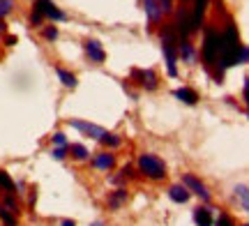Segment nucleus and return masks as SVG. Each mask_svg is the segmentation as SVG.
Segmentation results:
<instances>
[{
	"instance_id": "1",
	"label": "nucleus",
	"mask_w": 249,
	"mask_h": 226,
	"mask_svg": "<svg viewBox=\"0 0 249 226\" xmlns=\"http://www.w3.org/2000/svg\"><path fill=\"white\" fill-rule=\"evenodd\" d=\"M238 51H240L238 30H235L233 23H229V26H226V33L219 35V58H222V67L238 65Z\"/></svg>"
},
{
	"instance_id": "2",
	"label": "nucleus",
	"mask_w": 249,
	"mask_h": 226,
	"mask_svg": "<svg viewBox=\"0 0 249 226\" xmlns=\"http://www.w3.org/2000/svg\"><path fill=\"white\" fill-rule=\"evenodd\" d=\"M136 166H139V171L145 175V178H150V180H161V178H166V164H164V159H160L157 155H141L139 157V162H136Z\"/></svg>"
},
{
	"instance_id": "3",
	"label": "nucleus",
	"mask_w": 249,
	"mask_h": 226,
	"mask_svg": "<svg viewBox=\"0 0 249 226\" xmlns=\"http://www.w3.org/2000/svg\"><path fill=\"white\" fill-rule=\"evenodd\" d=\"M219 58V35L214 28L205 30V39H203V60L208 67H213Z\"/></svg>"
},
{
	"instance_id": "4",
	"label": "nucleus",
	"mask_w": 249,
	"mask_h": 226,
	"mask_svg": "<svg viewBox=\"0 0 249 226\" xmlns=\"http://www.w3.org/2000/svg\"><path fill=\"white\" fill-rule=\"evenodd\" d=\"M33 7H35V12H39L42 17L53 18V21H65V18H67L62 9L55 7L53 0H35V2H33Z\"/></svg>"
},
{
	"instance_id": "5",
	"label": "nucleus",
	"mask_w": 249,
	"mask_h": 226,
	"mask_svg": "<svg viewBox=\"0 0 249 226\" xmlns=\"http://www.w3.org/2000/svg\"><path fill=\"white\" fill-rule=\"evenodd\" d=\"M180 185H185L189 194H196V196H201V199H203L205 203L210 201V191L205 190V185H203V182L198 180L196 175H192V173H187V175H182V182H180Z\"/></svg>"
},
{
	"instance_id": "6",
	"label": "nucleus",
	"mask_w": 249,
	"mask_h": 226,
	"mask_svg": "<svg viewBox=\"0 0 249 226\" xmlns=\"http://www.w3.org/2000/svg\"><path fill=\"white\" fill-rule=\"evenodd\" d=\"M173 30L178 33L180 42H187V37L192 35V33H189V12H187V9L180 7L178 12H176V23H173Z\"/></svg>"
},
{
	"instance_id": "7",
	"label": "nucleus",
	"mask_w": 249,
	"mask_h": 226,
	"mask_svg": "<svg viewBox=\"0 0 249 226\" xmlns=\"http://www.w3.org/2000/svg\"><path fill=\"white\" fill-rule=\"evenodd\" d=\"M132 79H139L145 90H157V74L152 70H132Z\"/></svg>"
},
{
	"instance_id": "8",
	"label": "nucleus",
	"mask_w": 249,
	"mask_h": 226,
	"mask_svg": "<svg viewBox=\"0 0 249 226\" xmlns=\"http://www.w3.org/2000/svg\"><path fill=\"white\" fill-rule=\"evenodd\" d=\"M205 9H208V0H194V12L189 14V33H196L201 28Z\"/></svg>"
},
{
	"instance_id": "9",
	"label": "nucleus",
	"mask_w": 249,
	"mask_h": 226,
	"mask_svg": "<svg viewBox=\"0 0 249 226\" xmlns=\"http://www.w3.org/2000/svg\"><path fill=\"white\" fill-rule=\"evenodd\" d=\"M83 49H86V53H88V58L92 63H104L107 60V53H104V49H102V44L97 39H86Z\"/></svg>"
},
{
	"instance_id": "10",
	"label": "nucleus",
	"mask_w": 249,
	"mask_h": 226,
	"mask_svg": "<svg viewBox=\"0 0 249 226\" xmlns=\"http://www.w3.org/2000/svg\"><path fill=\"white\" fill-rule=\"evenodd\" d=\"M70 127L79 129V132H83V134L92 136V139H99V136L104 134V129H102L99 125H92V122H83V120H70Z\"/></svg>"
},
{
	"instance_id": "11",
	"label": "nucleus",
	"mask_w": 249,
	"mask_h": 226,
	"mask_svg": "<svg viewBox=\"0 0 249 226\" xmlns=\"http://www.w3.org/2000/svg\"><path fill=\"white\" fill-rule=\"evenodd\" d=\"M92 166L99 169V171H108V169L116 166V157H113L111 153H97L95 155V159H92Z\"/></svg>"
},
{
	"instance_id": "12",
	"label": "nucleus",
	"mask_w": 249,
	"mask_h": 226,
	"mask_svg": "<svg viewBox=\"0 0 249 226\" xmlns=\"http://www.w3.org/2000/svg\"><path fill=\"white\" fill-rule=\"evenodd\" d=\"M189 191H187L185 185H171L169 187V199L173 201V203H187L189 201Z\"/></svg>"
},
{
	"instance_id": "13",
	"label": "nucleus",
	"mask_w": 249,
	"mask_h": 226,
	"mask_svg": "<svg viewBox=\"0 0 249 226\" xmlns=\"http://www.w3.org/2000/svg\"><path fill=\"white\" fill-rule=\"evenodd\" d=\"M161 51H164V55H166V67H169V74L171 76H178V67H176V63H178V53H176V49H173V46L161 44Z\"/></svg>"
},
{
	"instance_id": "14",
	"label": "nucleus",
	"mask_w": 249,
	"mask_h": 226,
	"mask_svg": "<svg viewBox=\"0 0 249 226\" xmlns=\"http://www.w3.org/2000/svg\"><path fill=\"white\" fill-rule=\"evenodd\" d=\"M194 222L196 226H213V210L210 208H196L194 210Z\"/></svg>"
},
{
	"instance_id": "15",
	"label": "nucleus",
	"mask_w": 249,
	"mask_h": 226,
	"mask_svg": "<svg viewBox=\"0 0 249 226\" xmlns=\"http://www.w3.org/2000/svg\"><path fill=\"white\" fill-rule=\"evenodd\" d=\"M55 74H58V79L65 88H76V76L70 72V70H65V67H55Z\"/></svg>"
},
{
	"instance_id": "16",
	"label": "nucleus",
	"mask_w": 249,
	"mask_h": 226,
	"mask_svg": "<svg viewBox=\"0 0 249 226\" xmlns=\"http://www.w3.org/2000/svg\"><path fill=\"white\" fill-rule=\"evenodd\" d=\"M127 201V190H116L108 194V208L111 210H118Z\"/></svg>"
},
{
	"instance_id": "17",
	"label": "nucleus",
	"mask_w": 249,
	"mask_h": 226,
	"mask_svg": "<svg viewBox=\"0 0 249 226\" xmlns=\"http://www.w3.org/2000/svg\"><path fill=\"white\" fill-rule=\"evenodd\" d=\"M176 97L180 102H185V104H196L198 102V92L192 90V88H178L176 90Z\"/></svg>"
},
{
	"instance_id": "18",
	"label": "nucleus",
	"mask_w": 249,
	"mask_h": 226,
	"mask_svg": "<svg viewBox=\"0 0 249 226\" xmlns=\"http://www.w3.org/2000/svg\"><path fill=\"white\" fill-rule=\"evenodd\" d=\"M143 9H145V14H148V18H150V23H160L161 12L157 9L155 0H143Z\"/></svg>"
},
{
	"instance_id": "19",
	"label": "nucleus",
	"mask_w": 249,
	"mask_h": 226,
	"mask_svg": "<svg viewBox=\"0 0 249 226\" xmlns=\"http://www.w3.org/2000/svg\"><path fill=\"white\" fill-rule=\"evenodd\" d=\"M178 53H180V58H182L185 63H194L196 53H194V46L189 44V42H180V46H178Z\"/></svg>"
},
{
	"instance_id": "20",
	"label": "nucleus",
	"mask_w": 249,
	"mask_h": 226,
	"mask_svg": "<svg viewBox=\"0 0 249 226\" xmlns=\"http://www.w3.org/2000/svg\"><path fill=\"white\" fill-rule=\"evenodd\" d=\"M70 153H71V157H74L76 162L88 159V150H86V145H81V143H71L70 145Z\"/></svg>"
},
{
	"instance_id": "21",
	"label": "nucleus",
	"mask_w": 249,
	"mask_h": 226,
	"mask_svg": "<svg viewBox=\"0 0 249 226\" xmlns=\"http://www.w3.org/2000/svg\"><path fill=\"white\" fill-rule=\"evenodd\" d=\"M0 190H5V191H14L17 190V182L9 178V173L7 171H2L0 169Z\"/></svg>"
},
{
	"instance_id": "22",
	"label": "nucleus",
	"mask_w": 249,
	"mask_h": 226,
	"mask_svg": "<svg viewBox=\"0 0 249 226\" xmlns=\"http://www.w3.org/2000/svg\"><path fill=\"white\" fill-rule=\"evenodd\" d=\"M99 141H102L104 145H108V148H118V145L123 143V139H120V136H118V134H108V132H104V134L99 136Z\"/></svg>"
},
{
	"instance_id": "23",
	"label": "nucleus",
	"mask_w": 249,
	"mask_h": 226,
	"mask_svg": "<svg viewBox=\"0 0 249 226\" xmlns=\"http://www.w3.org/2000/svg\"><path fill=\"white\" fill-rule=\"evenodd\" d=\"M235 196H240V206H242V210L247 212V210H249V201H247V187H245V185H240V187H235Z\"/></svg>"
},
{
	"instance_id": "24",
	"label": "nucleus",
	"mask_w": 249,
	"mask_h": 226,
	"mask_svg": "<svg viewBox=\"0 0 249 226\" xmlns=\"http://www.w3.org/2000/svg\"><path fill=\"white\" fill-rule=\"evenodd\" d=\"M155 5H157V9H160L161 14L173 12V0H155Z\"/></svg>"
},
{
	"instance_id": "25",
	"label": "nucleus",
	"mask_w": 249,
	"mask_h": 226,
	"mask_svg": "<svg viewBox=\"0 0 249 226\" xmlns=\"http://www.w3.org/2000/svg\"><path fill=\"white\" fill-rule=\"evenodd\" d=\"M12 7H14V0H0V18L7 17L12 12Z\"/></svg>"
},
{
	"instance_id": "26",
	"label": "nucleus",
	"mask_w": 249,
	"mask_h": 226,
	"mask_svg": "<svg viewBox=\"0 0 249 226\" xmlns=\"http://www.w3.org/2000/svg\"><path fill=\"white\" fill-rule=\"evenodd\" d=\"M0 217H2L5 226H17V219H14V215H12V212H7V210L0 208Z\"/></svg>"
},
{
	"instance_id": "27",
	"label": "nucleus",
	"mask_w": 249,
	"mask_h": 226,
	"mask_svg": "<svg viewBox=\"0 0 249 226\" xmlns=\"http://www.w3.org/2000/svg\"><path fill=\"white\" fill-rule=\"evenodd\" d=\"M44 39H49V42H53V39H58V28L55 26H49V28H44Z\"/></svg>"
},
{
	"instance_id": "28",
	"label": "nucleus",
	"mask_w": 249,
	"mask_h": 226,
	"mask_svg": "<svg viewBox=\"0 0 249 226\" xmlns=\"http://www.w3.org/2000/svg\"><path fill=\"white\" fill-rule=\"evenodd\" d=\"M2 206H5V208H2V210H7V212H18V208H17V201L12 199V196H7V199L2 201Z\"/></svg>"
},
{
	"instance_id": "29",
	"label": "nucleus",
	"mask_w": 249,
	"mask_h": 226,
	"mask_svg": "<svg viewBox=\"0 0 249 226\" xmlns=\"http://www.w3.org/2000/svg\"><path fill=\"white\" fill-rule=\"evenodd\" d=\"M214 224H217V226H235V224H233V219L229 217L226 212H222V215L217 217V222H214Z\"/></svg>"
},
{
	"instance_id": "30",
	"label": "nucleus",
	"mask_w": 249,
	"mask_h": 226,
	"mask_svg": "<svg viewBox=\"0 0 249 226\" xmlns=\"http://www.w3.org/2000/svg\"><path fill=\"white\" fill-rule=\"evenodd\" d=\"M53 143L58 145V148H65L67 139H65V134H62V132H55V134H53Z\"/></svg>"
},
{
	"instance_id": "31",
	"label": "nucleus",
	"mask_w": 249,
	"mask_h": 226,
	"mask_svg": "<svg viewBox=\"0 0 249 226\" xmlns=\"http://www.w3.org/2000/svg\"><path fill=\"white\" fill-rule=\"evenodd\" d=\"M42 21H44V17H42L39 12H35V9H33V14H30V26H39Z\"/></svg>"
},
{
	"instance_id": "32",
	"label": "nucleus",
	"mask_w": 249,
	"mask_h": 226,
	"mask_svg": "<svg viewBox=\"0 0 249 226\" xmlns=\"http://www.w3.org/2000/svg\"><path fill=\"white\" fill-rule=\"evenodd\" d=\"M247 58H249L247 46H245V44H240V51H238V63H247Z\"/></svg>"
},
{
	"instance_id": "33",
	"label": "nucleus",
	"mask_w": 249,
	"mask_h": 226,
	"mask_svg": "<svg viewBox=\"0 0 249 226\" xmlns=\"http://www.w3.org/2000/svg\"><path fill=\"white\" fill-rule=\"evenodd\" d=\"M65 155H67V150H65V148H53V157H55V159H65Z\"/></svg>"
},
{
	"instance_id": "34",
	"label": "nucleus",
	"mask_w": 249,
	"mask_h": 226,
	"mask_svg": "<svg viewBox=\"0 0 249 226\" xmlns=\"http://www.w3.org/2000/svg\"><path fill=\"white\" fill-rule=\"evenodd\" d=\"M17 42H18L17 35H5V44H7V46H14Z\"/></svg>"
},
{
	"instance_id": "35",
	"label": "nucleus",
	"mask_w": 249,
	"mask_h": 226,
	"mask_svg": "<svg viewBox=\"0 0 249 226\" xmlns=\"http://www.w3.org/2000/svg\"><path fill=\"white\" fill-rule=\"evenodd\" d=\"M5 33H7V26H5V21L0 18V35H5Z\"/></svg>"
},
{
	"instance_id": "36",
	"label": "nucleus",
	"mask_w": 249,
	"mask_h": 226,
	"mask_svg": "<svg viewBox=\"0 0 249 226\" xmlns=\"http://www.w3.org/2000/svg\"><path fill=\"white\" fill-rule=\"evenodd\" d=\"M60 226H76V224H74L71 219H62V222H60Z\"/></svg>"
},
{
	"instance_id": "37",
	"label": "nucleus",
	"mask_w": 249,
	"mask_h": 226,
	"mask_svg": "<svg viewBox=\"0 0 249 226\" xmlns=\"http://www.w3.org/2000/svg\"><path fill=\"white\" fill-rule=\"evenodd\" d=\"M90 226H104V224H102V222H95V224H90Z\"/></svg>"
}]
</instances>
